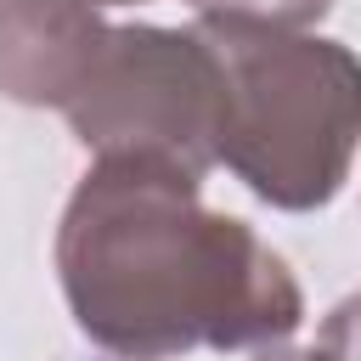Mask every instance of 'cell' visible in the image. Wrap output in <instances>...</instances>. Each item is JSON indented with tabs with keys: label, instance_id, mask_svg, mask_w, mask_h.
<instances>
[{
	"label": "cell",
	"instance_id": "1",
	"mask_svg": "<svg viewBox=\"0 0 361 361\" xmlns=\"http://www.w3.org/2000/svg\"><path fill=\"white\" fill-rule=\"evenodd\" d=\"M56 276L79 333L118 361L265 350L305 322L288 259L197 175L158 158H96L56 226Z\"/></svg>",
	"mask_w": 361,
	"mask_h": 361
},
{
	"label": "cell",
	"instance_id": "2",
	"mask_svg": "<svg viewBox=\"0 0 361 361\" xmlns=\"http://www.w3.org/2000/svg\"><path fill=\"white\" fill-rule=\"evenodd\" d=\"M226 85L220 164L271 209L338 197L361 147V62L322 34L197 11Z\"/></svg>",
	"mask_w": 361,
	"mask_h": 361
},
{
	"label": "cell",
	"instance_id": "3",
	"mask_svg": "<svg viewBox=\"0 0 361 361\" xmlns=\"http://www.w3.org/2000/svg\"><path fill=\"white\" fill-rule=\"evenodd\" d=\"M62 113L96 158H158L203 175L220 164L226 85L197 28L135 23L102 34Z\"/></svg>",
	"mask_w": 361,
	"mask_h": 361
},
{
	"label": "cell",
	"instance_id": "4",
	"mask_svg": "<svg viewBox=\"0 0 361 361\" xmlns=\"http://www.w3.org/2000/svg\"><path fill=\"white\" fill-rule=\"evenodd\" d=\"M107 23L85 0H0V90L23 107H68Z\"/></svg>",
	"mask_w": 361,
	"mask_h": 361
},
{
	"label": "cell",
	"instance_id": "5",
	"mask_svg": "<svg viewBox=\"0 0 361 361\" xmlns=\"http://www.w3.org/2000/svg\"><path fill=\"white\" fill-rule=\"evenodd\" d=\"M197 11H220V17H248V23H271V28H310L316 17H327L333 0H192Z\"/></svg>",
	"mask_w": 361,
	"mask_h": 361
},
{
	"label": "cell",
	"instance_id": "6",
	"mask_svg": "<svg viewBox=\"0 0 361 361\" xmlns=\"http://www.w3.org/2000/svg\"><path fill=\"white\" fill-rule=\"evenodd\" d=\"M322 344L338 361H361V293H350L344 305H333V316L322 322Z\"/></svg>",
	"mask_w": 361,
	"mask_h": 361
},
{
	"label": "cell",
	"instance_id": "7",
	"mask_svg": "<svg viewBox=\"0 0 361 361\" xmlns=\"http://www.w3.org/2000/svg\"><path fill=\"white\" fill-rule=\"evenodd\" d=\"M259 361H338V355H333L327 344L299 350V344H288V338H282V344H265V350H259Z\"/></svg>",
	"mask_w": 361,
	"mask_h": 361
},
{
	"label": "cell",
	"instance_id": "8",
	"mask_svg": "<svg viewBox=\"0 0 361 361\" xmlns=\"http://www.w3.org/2000/svg\"><path fill=\"white\" fill-rule=\"evenodd\" d=\"M85 6H135V0H85Z\"/></svg>",
	"mask_w": 361,
	"mask_h": 361
}]
</instances>
